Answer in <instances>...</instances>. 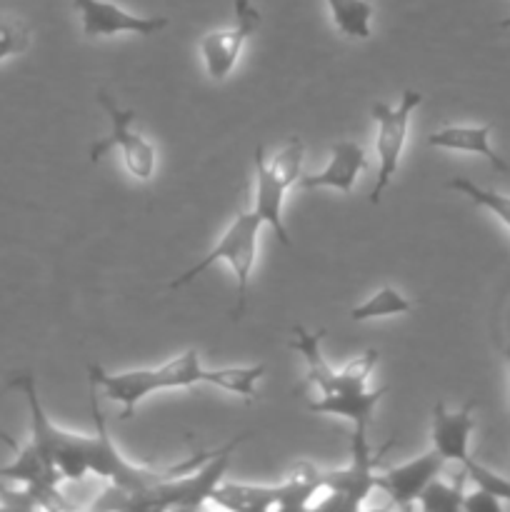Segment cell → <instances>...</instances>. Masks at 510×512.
I'll list each match as a JSON object with an SVG mask.
<instances>
[{
	"mask_svg": "<svg viewBox=\"0 0 510 512\" xmlns=\"http://www.w3.org/2000/svg\"><path fill=\"white\" fill-rule=\"evenodd\" d=\"M10 388L20 390L28 403L30 415V443L35 445L45 463L55 470L63 480H83L85 475L93 473L98 478H105L110 483V490H105L103 500L95 503V508H120L128 510L138 495L153 488L155 483L173 475L188 473L203 465L213 455V450H203L198 455H190L188 460H180L175 465H135L118 450V445L110 438L105 428L103 413H100L98 395L90 385V413H93L95 430L93 433H73L55 425L45 413L40 403L35 378L30 373L18 375L10 380Z\"/></svg>",
	"mask_w": 510,
	"mask_h": 512,
	"instance_id": "obj_1",
	"label": "cell"
},
{
	"mask_svg": "<svg viewBox=\"0 0 510 512\" xmlns=\"http://www.w3.org/2000/svg\"><path fill=\"white\" fill-rule=\"evenodd\" d=\"M325 333L328 330H308L303 325H295L293 343H290V348L303 355L305 368H308V383L320 393V398L310 403V410L348 420L353 423V428L370 430L375 408L385 395V388H368L370 373L378 365V350L370 348L345 363L343 368H333L320 348Z\"/></svg>",
	"mask_w": 510,
	"mask_h": 512,
	"instance_id": "obj_2",
	"label": "cell"
},
{
	"mask_svg": "<svg viewBox=\"0 0 510 512\" xmlns=\"http://www.w3.org/2000/svg\"><path fill=\"white\" fill-rule=\"evenodd\" d=\"M90 385L103 390L105 398L123 405V420L133 418L135 408L148 395L163 393V390H183L195 385H210L213 370L203 368L198 350H185L178 358L165 360L158 368L125 370V373H108V370L90 365Z\"/></svg>",
	"mask_w": 510,
	"mask_h": 512,
	"instance_id": "obj_3",
	"label": "cell"
},
{
	"mask_svg": "<svg viewBox=\"0 0 510 512\" xmlns=\"http://www.w3.org/2000/svg\"><path fill=\"white\" fill-rule=\"evenodd\" d=\"M260 228H263V220L258 218L255 210H243V213L235 215L228 223V228L223 230L218 243L210 248V253L205 258H200L198 263L190 265L185 273H180L178 278L170 280V290H180L183 285L193 283L195 278L205 273L213 263H225L230 265L235 278V318L245 313L248 308V295H250V280H253V268L255 260H258V238Z\"/></svg>",
	"mask_w": 510,
	"mask_h": 512,
	"instance_id": "obj_4",
	"label": "cell"
},
{
	"mask_svg": "<svg viewBox=\"0 0 510 512\" xmlns=\"http://www.w3.org/2000/svg\"><path fill=\"white\" fill-rule=\"evenodd\" d=\"M315 493H323V473L310 463H298L285 480L275 485H248L223 483L215 485L210 503L225 510L238 512H265L278 510H305L313 505Z\"/></svg>",
	"mask_w": 510,
	"mask_h": 512,
	"instance_id": "obj_5",
	"label": "cell"
},
{
	"mask_svg": "<svg viewBox=\"0 0 510 512\" xmlns=\"http://www.w3.org/2000/svg\"><path fill=\"white\" fill-rule=\"evenodd\" d=\"M305 145L298 135L288 138V143L275 153L273 160L265 158L263 145L255 148V203L253 210L263 225H268L280 240V245L293 248L288 228L283 223V200L288 188H293L303 175Z\"/></svg>",
	"mask_w": 510,
	"mask_h": 512,
	"instance_id": "obj_6",
	"label": "cell"
},
{
	"mask_svg": "<svg viewBox=\"0 0 510 512\" xmlns=\"http://www.w3.org/2000/svg\"><path fill=\"white\" fill-rule=\"evenodd\" d=\"M245 438H235L230 443H225L223 448L213 450L208 460L203 465H198L195 470L188 473L173 475V478H165L160 483H155L153 488L145 490L143 495L130 503L128 510H195L203 508L205 503H210V495H213L215 485L225 478L230 465V455L235 453L240 443Z\"/></svg>",
	"mask_w": 510,
	"mask_h": 512,
	"instance_id": "obj_7",
	"label": "cell"
},
{
	"mask_svg": "<svg viewBox=\"0 0 510 512\" xmlns=\"http://www.w3.org/2000/svg\"><path fill=\"white\" fill-rule=\"evenodd\" d=\"M390 448H393V440H388L378 450H373V445L368 440V430L355 428L353 438H350V460L343 468L323 473L325 500H320L315 505L323 510L338 512H353L363 508L365 500L375 490L380 463H383L385 453Z\"/></svg>",
	"mask_w": 510,
	"mask_h": 512,
	"instance_id": "obj_8",
	"label": "cell"
},
{
	"mask_svg": "<svg viewBox=\"0 0 510 512\" xmlns=\"http://www.w3.org/2000/svg\"><path fill=\"white\" fill-rule=\"evenodd\" d=\"M98 103L105 110L110 120V133L103 140H95L90 145V163H100L108 153L118 150L123 158L125 170L133 175L135 180L148 183L158 168V150L148 138L135 130V120L138 113L133 108H120L105 90H98Z\"/></svg>",
	"mask_w": 510,
	"mask_h": 512,
	"instance_id": "obj_9",
	"label": "cell"
},
{
	"mask_svg": "<svg viewBox=\"0 0 510 512\" xmlns=\"http://www.w3.org/2000/svg\"><path fill=\"white\" fill-rule=\"evenodd\" d=\"M423 103V95L418 90H403L400 93L398 105H388L383 100H375L370 105V115H373L375 125H378V135H375V153H378V178H375L373 193H370V203L378 205L383 193L388 190L390 180L395 178L400 168V158H403L405 143H408V125L418 105Z\"/></svg>",
	"mask_w": 510,
	"mask_h": 512,
	"instance_id": "obj_10",
	"label": "cell"
},
{
	"mask_svg": "<svg viewBox=\"0 0 510 512\" xmlns=\"http://www.w3.org/2000/svg\"><path fill=\"white\" fill-rule=\"evenodd\" d=\"M260 10L250 0H235V25L223 33H208L200 38L205 73L213 83H223L238 65L245 43L258 33Z\"/></svg>",
	"mask_w": 510,
	"mask_h": 512,
	"instance_id": "obj_11",
	"label": "cell"
},
{
	"mask_svg": "<svg viewBox=\"0 0 510 512\" xmlns=\"http://www.w3.org/2000/svg\"><path fill=\"white\" fill-rule=\"evenodd\" d=\"M73 8L78 10L83 33L90 40L113 38L123 33L148 38L168 28V18L163 15H135L110 0H73Z\"/></svg>",
	"mask_w": 510,
	"mask_h": 512,
	"instance_id": "obj_12",
	"label": "cell"
},
{
	"mask_svg": "<svg viewBox=\"0 0 510 512\" xmlns=\"http://www.w3.org/2000/svg\"><path fill=\"white\" fill-rule=\"evenodd\" d=\"M443 465V455L433 448L420 455V458L408 460V463H400L390 470H380L378 480H375V490L388 495L395 508H410L413 503H418L425 485L438 478Z\"/></svg>",
	"mask_w": 510,
	"mask_h": 512,
	"instance_id": "obj_13",
	"label": "cell"
},
{
	"mask_svg": "<svg viewBox=\"0 0 510 512\" xmlns=\"http://www.w3.org/2000/svg\"><path fill=\"white\" fill-rule=\"evenodd\" d=\"M473 410V400L458 410H448L443 403H435L430 440H433V448L443 455L445 463L463 465L470 458V438L475 430Z\"/></svg>",
	"mask_w": 510,
	"mask_h": 512,
	"instance_id": "obj_14",
	"label": "cell"
},
{
	"mask_svg": "<svg viewBox=\"0 0 510 512\" xmlns=\"http://www.w3.org/2000/svg\"><path fill=\"white\" fill-rule=\"evenodd\" d=\"M365 163H368L365 150L358 143H353V140H343V143H335L330 148V160L323 165V170L300 175L298 185L303 190L330 188L348 195L355 188V180L365 170Z\"/></svg>",
	"mask_w": 510,
	"mask_h": 512,
	"instance_id": "obj_15",
	"label": "cell"
},
{
	"mask_svg": "<svg viewBox=\"0 0 510 512\" xmlns=\"http://www.w3.org/2000/svg\"><path fill=\"white\" fill-rule=\"evenodd\" d=\"M490 135H493L490 125H445V128H438L428 135V145L430 148L453 150V153L478 155V158L488 160L495 170L508 173V163L495 153Z\"/></svg>",
	"mask_w": 510,
	"mask_h": 512,
	"instance_id": "obj_16",
	"label": "cell"
},
{
	"mask_svg": "<svg viewBox=\"0 0 510 512\" xmlns=\"http://www.w3.org/2000/svg\"><path fill=\"white\" fill-rule=\"evenodd\" d=\"M333 25L350 40H368L373 35L375 8L370 0H325Z\"/></svg>",
	"mask_w": 510,
	"mask_h": 512,
	"instance_id": "obj_17",
	"label": "cell"
},
{
	"mask_svg": "<svg viewBox=\"0 0 510 512\" xmlns=\"http://www.w3.org/2000/svg\"><path fill=\"white\" fill-rule=\"evenodd\" d=\"M413 303L400 293L393 285H383L380 290H375L368 300H363L360 305H355L350 310V320L353 323H368V320H383V318H395V315L410 313Z\"/></svg>",
	"mask_w": 510,
	"mask_h": 512,
	"instance_id": "obj_18",
	"label": "cell"
},
{
	"mask_svg": "<svg viewBox=\"0 0 510 512\" xmlns=\"http://www.w3.org/2000/svg\"><path fill=\"white\" fill-rule=\"evenodd\" d=\"M465 483H468V475H465V470L460 468L458 478L455 480H440L433 478L428 485H425V490L420 493L418 498V505L423 508L425 512H455L463 508V495H465Z\"/></svg>",
	"mask_w": 510,
	"mask_h": 512,
	"instance_id": "obj_19",
	"label": "cell"
},
{
	"mask_svg": "<svg viewBox=\"0 0 510 512\" xmlns=\"http://www.w3.org/2000/svg\"><path fill=\"white\" fill-rule=\"evenodd\" d=\"M448 188L455 190L458 195H463V198H468L470 203H475L478 208L488 210L490 215H495V218L510 230V195L498 193V190L490 188H480V185H475L473 180L468 178L448 180Z\"/></svg>",
	"mask_w": 510,
	"mask_h": 512,
	"instance_id": "obj_20",
	"label": "cell"
},
{
	"mask_svg": "<svg viewBox=\"0 0 510 512\" xmlns=\"http://www.w3.org/2000/svg\"><path fill=\"white\" fill-rule=\"evenodd\" d=\"M265 375V365H238V368H218L213 370V380L210 385L225 390V393H233L238 398L250 400L255 395V385Z\"/></svg>",
	"mask_w": 510,
	"mask_h": 512,
	"instance_id": "obj_21",
	"label": "cell"
},
{
	"mask_svg": "<svg viewBox=\"0 0 510 512\" xmlns=\"http://www.w3.org/2000/svg\"><path fill=\"white\" fill-rule=\"evenodd\" d=\"M30 45V28L15 15H0V63L25 53Z\"/></svg>",
	"mask_w": 510,
	"mask_h": 512,
	"instance_id": "obj_22",
	"label": "cell"
},
{
	"mask_svg": "<svg viewBox=\"0 0 510 512\" xmlns=\"http://www.w3.org/2000/svg\"><path fill=\"white\" fill-rule=\"evenodd\" d=\"M460 468L465 470V475H468V480L473 483V488L485 490V493H493L495 498H500L503 503H510V480L508 478L498 475L495 470L485 468V465L478 463L473 455H470V458L465 460Z\"/></svg>",
	"mask_w": 510,
	"mask_h": 512,
	"instance_id": "obj_23",
	"label": "cell"
},
{
	"mask_svg": "<svg viewBox=\"0 0 510 512\" xmlns=\"http://www.w3.org/2000/svg\"><path fill=\"white\" fill-rule=\"evenodd\" d=\"M503 500L495 498L493 493H485V490L475 488L473 493H465L463 495V508L460 510H468V512H500L503 510Z\"/></svg>",
	"mask_w": 510,
	"mask_h": 512,
	"instance_id": "obj_24",
	"label": "cell"
},
{
	"mask_svg": "<svg viewBox=\"0 0 510 512\" xmlns=\"http://www.w3.org/2000/svg\"><path fill=\"white\" fill-rule=\"evenodd\" d=\"M503 358H505V365H508V393H510V343L503 348Z\"/></svg>",
	"mask_w": 510,
	"mask_h": 512,
	"instance_id": "obj_25",
	"label": "cell"
},
{
	"mask_svg": "<svg viewBox=\"0 0 510 512\" xmlns=\"http://www.w3.org/2000/svg\"><path fill=\"white\" fill-rule=\"evenodd\" d=\"M500 28H510V18H505L503 23H500Z\"/></svg>",
	"mask_w": 510,
	"mask_h": 512,
	"instance_id": "obj_26",
	"label": "cell"
}]
</instances>
